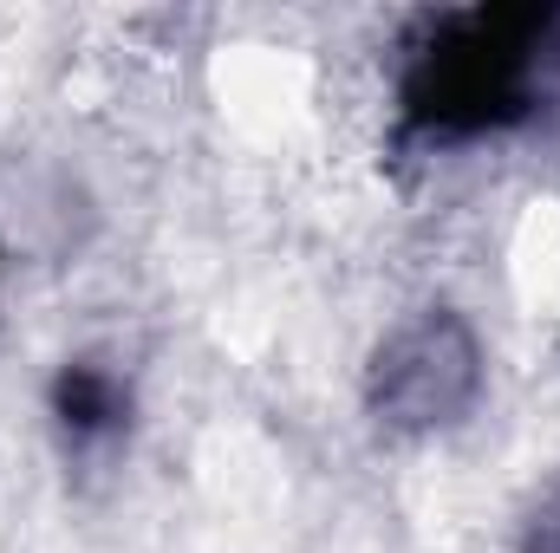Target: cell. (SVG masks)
Wrapping results in <instances>:
<instances>
[{"instance_id":"6da1fadb","label":"cell","mask_w":560,"mask_h":553,"mask_svg":"<svg viewBox=\"0 0 560 553\" xmlns=\"http://www.w3.org/2000/svg\"><path fill=\"white\" fill-rule=\"evenodd\" d=\"M405 125L463 143L535 125L560 105V7H463L430 13L405 46Z\"/></svg>"},{"instance_id":"7a4b0ae2","label":"cell","mask_w":560,"mask_h":553,"mask_svg":"<svg viewBox=\"0 0 560 553\" xmlns=\"http://www.w3.org/2000/svg\"><path fill=\"white\" fill-rule=\"evenodd\" d=\"M482 398V339L456 306L405 313L365 365V411L392 436L456 430Z\"/></svg>"},{"instance_id":"3957f363","label":"cell","mask_w":560,"mask_h":553,"mask_svg":"<svg viewBox=\"0 0 560 553\" xmlns=\"http://www.w3.org/2000/svg\"><path fill=\"white\" fill-rule=\"evenodd\" d=\"M92 235H98V202L59 156L39 150L0 156V261L59 268L79 261Z\"/></svg>"},{"instance_id":"277c9868","label":"cell","mask_w":560,"mask_h":553,"mask_svg":"<svg viewBox=\"0 0 560 553\" xmlns=\"http://www.w3.org/2000/svg\"><path fill=\"white\" fill-rule=\"evenodd\" d=\"M52 416L72 443H105L131 423V385L98 358H66L52 378Z\"/></svg>"}]
</instances>
